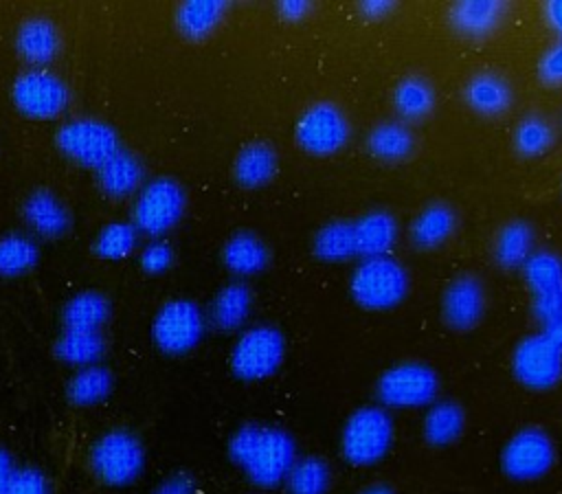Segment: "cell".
<instances>
[{
  "instance_id": "16",
  "label": "cell",
  "mask_w": 562,
  "mask_h": 494,
  "mask_svg": "<svg viewBox=\"0 0 562 494\" xmlns=\"http://www.w3.org/2000/svg\"><path fill=\"white\" fill-rule=\"evenodd\" d=\"M143 178H145V171L140 160L125 149H119L101 167H97V182L101 191L114 200L127 198L140 191Z\"/></svg>"
},
{
  "instance_id": "14",
  "label": "cell",
  "mask_w": 562,
  "mask_h": 494,
  "mask_svg": "<svg viewBox=\"0 0 562 494\" xmlns=\"http://www.w3.org/2000/svg\"><path fill=\"white\" fill-rule=\"evenodd\" d=\"M525 281L533 294V314L542 321L562 312V259L555 252L538 250L522 266Z\"/></svg>"
},
{
  "instance_id": "36",
  "label": "cell",
  "mask_w": 562,
  "mask_h": 494,
  "mask_svg": "<svg viewBox=\"0 0 562 494\" xmlns=\"http://www.w3.org/2000/svg\"><path fill=\"white\" fill-rule=\"evenodd\" d=\"M40 257L33 237L24 233H9L0 237V277H18L29 272Z\"/></svg>"
},
{
  "instance_id": "30",
  "label": "cell",
  "mask_w": 562,
  "mask_h": 494,
  "mask_svg": "<svg viewBox=\"0 0 562 494\" xmlns=\"http://www.w3.org/2000/svg\"><path fill=\"white\" fill-rule=\"evenodd\" d=\"M252 294L244 283H228L211 303V321L222 332H233L244 325L250 314Z\"/></svg>"
},
{
  "instance_id": "24",
  "label": "cell",
  "mask_w": 562,
  "mask_h": 494,
  "mask_svg": "<svg viewBox=\"0 0 562 494\" xmlns=\"http://www.w3.org/2000/svg\"><path fill=\"white\" fill-rule=\"evenodd\" d=\"M457 228V215L448 204H430L426 206L411 224V242L422 248L430 250L441 246Z\"/></svg>"
},
{
  "instance_id": "48",
  "label": "cell",
  "mask_w": 562,
  "mask_h": 494,
  "mask_svg": "<svg viewBox=\"0 0 562 494\" xmlns=\"http://www.w3.org/2000/svg\"><path fill=\"white\" fill-rule=\"evenodd\" d=\"M358 494H395V490L384 483H371V485L362 487Z\"/></svg>"
},
{
  "instance_id": "4",
  "label": "cell",
  "mask_w": 562,
  "mask_h": 494,
  "mask_svg": "<svg viewBox=\"0 0 562 494\" xmlns=\"http://www.w3.org/2000/svg\"><path fill=\"white\" fill-rule=\"evenodd\" d=\"M90 468L105 485H130L145 470V448L130 430H108L90 448Z\"/></svg>"
},
{
  "instance_id": "44",
  "label": "cell",
  "mask_w": 562,
  "mask_h": 494,
  "mask_svg": "<svg viewBox=\"0 0 562 494\" xmlns=\"http://www.w3.org/2000/svg\"><path fill=\"white\" fill-rule=\"evenodd\" d=\"M15 472V465H13V457L0 448V494H7V487H9V481Z\"/></svg>"
},
{
  "instance_id": "43",
  "label": "cell",
  "mask_w": 562,
  "mask_h": 494,
  "mask_svg": "<svg viewBox=\"0 0 562 494\" xmlns=\"http://www.w3.org/2000/svg\"><path fill=\"white\" fill-rule=\"evenodd\" d=\"M279 13L288 22H299L310 13V2H305V0H283V2H279Z\"/></svg>"
},
{
  "instance_id": "17",
  "label": "cell",
  "mask_w": 562,
  "mask_h": 494,
  "mask_svg": "<svg viewBox=\"0 0 562 494\" xmlns=\"http://www.w3.org/2000/svg\"><path fill=\"white\" fill-rule=\"evenodd\" d=\"M26 224L44 237H59L70 228V213L64 202L46 189L33 191L24 202Z\"/></svg>"
},
{
  "instance_id": "7",
  "label": "cell",
  "mask_w": 562,
  "mask_h": 494,
  "mask_svg": "<svg viewBox=\"0 0 562 494\" xmlns=\"http://www.w3.org/2000/svg\"><path fill=\"white\" fill-rule=\"evenodd\" d=\"M555 444L540 426H527L514 433L501 450V468L514 481H536L555 463Z\"/></svg>"
},
{
  "instance_id": "13",
  "label": "cell",
  "mask_w": 562,
  "mask_h": 494,
  "mask_svg": "<svg viewBox=\"0 0 562 494\" xmlns=\"http://www.w3.org/2000/svg\"><path fill=\"white\" fill-rule=\"evenodd\" d=\"M11 94L15 108L31 119H55L70 103L68 86L44 68H33L20 75Z\"/></svg>"
},
{
  "instance_id": "28",
  "label": "cell",
  "mask_w": 562,
  "mask_h": 494,
  "mask_svg": "<svg viewBox=\"0 0 562 494\" xmlns=\"http://www.w3.org/2000/svg\"><path fill=\"white\" fill-rule=\"evenodd\" d=\"M415 138L404 123L384 121L375 125L367 136V149L373 158L384 162H400L411 156Z\"/></svg>"
},
{
  "instance_id": "25",
  "label": "cell",
  "mask_w": 562,
  "mask_h": 494,
  "mask_svg": "<svg viewBox=\"0 0 562 494\" xmlns=\"http://www.w3.org/2000/svg\"><path fill=\"white\" fill-rule=\"evenodd\" d=\"M64 329H79V332H101V327L110 318V301L92 290L75 294L64 305Z\"/></svg>"
},
{
  "instance_id": "38",
  "label": "cell",
  "mask_w": 562,
  "mask_h": 494,
  "mask_svg": "<svg viewBox=\"0 0 562 494\" xmlns=\"http://www.w3.org/2000/svg\"><path fill=\"white\" fill-rule=\"evenodd\" d=\"M555 141V132L540 114L525 116L514 132V145L522 156H540Z\"/></svg>"
},
{
  "instance_id": "21",
  "label": "cell",
  "mask_w": 562,
  "mask_h": 494,
  "mask_svg": "<svg viewBox=\"0 0 562 494\" xmlns=\"http://www.w3.org/2000/svg\"><path fill=\"white\" fill-rule=\"evenodd\" d=\"M465 428V411L461 408V404L452 402V400H441V402H432L430 408L424 415V439L430 446H450L454 444L461 433Z\"/></svg>"
},
{
  "instance_id": "45",
  "label": "cell",
  "mask_w": 562,
  "mask_h": 494,
  "mask_svg": "<svg viewBox=\"0 0 562 494\" xmlns=\"http://www.w3.org/2000/svg\"><path fill=\"white\" fill-rule=\"evenodd\" d=\"M391 9H393V2H389V0H367V2H360V13L371 18V20L382 18Z\"/></svg>"
},
{
  "instance_id": "32",
  "label": "cell",
  "mask_w": 562,
  "mask_h": 494,
  "mask_svg": "<svg viewBox=\"0 0 562 494\" xmlns=\"http://www.w3.org/2000/svg\"><path fill=\"white\" fill-rule=\"evenodd\" d=\"M112 373L101 364L81 367L66 384V395L75 406H94L112 393Z\"/></svg>"
},
{
  "instance_id": "3",
  "label": "cell",
  "mask_w": 562,
  "mask_h": 494,
  "mask_svg": "<svg viewBox=\"0 0 562 494\" xmlns=\"http://www.w3.org/2000/svg\"><path fill=\"white\" fill-rule=\"evenodd\" d=\"M349 292L360 307L389 310L404 301L408 292V274L393 257L362 259L349 281Z\"/></svg>"
},
{
  "instance_id": "8",
  "label": "cell",
  "mask_w": 562,
  "mask_h": 494,
  "mask_svg": "<svg viewBox=\"0 0 562 494\" xmlns=\"http://www.w3.org/2000/svg\"><path fill=\"white\" fill-rule=\"evenodd\" d=\"M204 314L189 299L167 301L154 316L151 338L154 345L169 356L191 351L204 336Z\"/></svg>"
},
{
  "instance_id": "26",
  "label": "cell",
  "mask_w": 562,
  "mask_h": 494,
  "mask_svg": "<svg viewBox=\"0 0 562 494\" xmlns=\"http://www.w3.org/2000/svg\"><path fill=\"white\" fill-rule=\"evenodd\" d=\"M222 259H224L226 268L237 274H255L268 266L270 252H268L266 244L255 233L241 231V233H235L224 244Z\"/></svg>"
},
{
  "instance_id": "37",
  "label": "cell",
  "mask_w": 562,
  "mask_h": 494,
  "mask_svg": "<svg viewBox=\"0 0 562 494\" xmlns=\"http://www.w3.org/2000/svg\"><path fill=\"white\" fill-rule=\"evenodd\" d=\"M138 244V228L130 222H110L105 224L97 239L94 250L103 259H123L134 252Z\"/></svg>"
},
{
  "instance_id": "27",
  "label": "cell",
  "mask_w": 562,
  "mask_h": 494,
  "mask_svg": "<svg viewBox=\"0 0 562 494\" xmlns=\"http://www.w3.org/2000/svg\"><path fill=\"white\" fill-rule=\"evenodd\" d=\"M226 13V2L222 0H189L176 11L178 31L189 40H204L215 31Z\"/></svg>"
},
{
  "instance_id": "29",
  "label": "cell",
  "mask_w": 562,
  "mask_h": 494,
  "mask_svg": "<svg viewBox=\"0 0 562 494\" xmlns=\"http://www.w3.org/2000/svg\"><path fill=\"white\" fill-rule=\"evenodd\" d=\"M531 248L533 228L522 220H514L498 231L494 242V259L501 268L514 270L518 266H525V261L531 257Z\"/></svg>"
},
{
  "instance_id": "22",
  "label": "cell",
  "mask_w": 562,
  "mask_h": 494,
  "mask_svg": "<svg viewBox=\"0 0 562 494\" xmlns=\"http://www.w3.org/2000/svg\"><path fill=\"white\" fill-rule=\"evenodd\" d=\"M465 103L485 116L503 114L512 103V90L507 81L494 72H479L474 75L463 90Z\"/></svg>"
},
{
  "instance_id": "18",
  "label": "cell",
  "mask_w": 562,
  "mask_h": 494,
  "mask_svg": "<svg viewBox=\"0 0 562 494\" xmlns=\"http://www.w3.org/2000/svg\"><path fill=\"white\" fill-rule=\"evenodd\" d=\"M277 167H279V158L274 147L263 141H255L239 149L233 173L237 184L246 189H259L277 176Z\"/></svg>"
},
{
  "instance_id": "9",
  "label": "cell",
  "mask_w": 562,
  "mask_h": 494,
  "mask_svg": "<svg viewBox=\"0 0 562 494\" xmlns=\"http://www.w3.org/2000/svg\"><path fill=\"white\" fill-rule=\"evenodd\" d=\"M187 206L182 187L171 178H156L140 187L134 202V226L140 233L158 237L171 231Z\"/></svg>"
},
{
  "instance_id": "39",
  "label": "cell",
  "mask_w": 562,
  "mask_h": 494,
  "mask_svg": "<svg viewBox=\"0 0 562 494\" xmlns=\"http://www.w3.org/2000/svg\"><path fill=\"white\" fill-rule=\"evenodd\" d=\"M7 494H50V485L42 470L22 465V468H15L9 481Z\"/></svg>"
},
{
  "instance_id": "33",
  "label": "cell",
  "mask_w": 562,
  "mask_h": 494,
  "mask_svg": "<svg viewBox=\"0 0 562 494\" xmlns=\"http://www.w3.org/2000/svg\"><path fill=\"white\" fill-rule=\"evenodd\" d=\"M329 483V463L316 454L296 459L283 479L288 494H327Z\"/></svg>"
},
{
  "instance_id": "40",
  "label": "cell",
  "mask_w": 562,
  "mask_h": 494,
  "mask_svg": "<svg viewBox=\"0 0 562 494\" xmlns=\"http://www.w3.org/2000/svg\"><path fill=\"white\" fill-rule=\"evenodd\" d=\"M171 263H173V248L162 239H154L140 250V268L149 274H160L169 270Z\"/></svg>"
},
{
  "instance_id": "10",
  "label": "cell",
  "mask_w": 562,
  "mask_h": 494,
  "mask_svg": "<svg viewBox=\"0 0 562 494\" xmlns=\"http://www.w3.org/2000/svg\"><path fill=\"white\" fill-rule=\"evenodd\" d=\"M512 371L531 391L553 389L562 380V349L542 332L529 334L512 353Z\"/></svg>"
},
{
  "instance_id": "41",
  "label": "cell",
  "mask_w": 562,
  "mask_h": 494,
  "mask_svg": "<svg viewBox=\"0 0 562 494\" xmlns=\"http://www.w3.org/2000/svg\"><path fill=\"white\" fill-rule=\"evenodd\" d=\"M151 494H195V481L187 472H173L167 479H162Z\"/></svg>"
},
{
  "instance_id": "46",
  "label": "cell",
  "mask_w": 562,
  "mask_h": 494,
  "mask_svg": "<svg viewBox=\"0 0 562 494\" xmlns=\"http://www.w3.org/2000/svg\"><path fill=\"white\" fill-rule=\"evenodd\" d=\"M542 334L551 338L560 349H562V312L542 321Z\"/></svg>"
},
{
  "instance_id": "20",
  "label": "cell",
  "mask_w": 562,
  "mask_h": 494,
  "mask_svg": "<svg viewBox=\"0 0 562 494\" xmlns=\"http://www.w3.org/2000/svg\"><path fill=\"white\" fill-rule=\"evenodd\" d=\"M15 48L18 53L35 66H46L48 61L55 59L57 50H59V35L57 29L53 26V22L42 20V18H33L26 20L15 35Z\"/></svg>"
},
{
  "instance_id": "31",
  "label": "cell",
  "mask_w": 562,
  "mask_h": 494,
  "mask_svg": "<svg viewBox=\"0 0 562 494\" xmlns=\"http://www.w3.org/2000/svg\"><path fill=\"white\" fill-rule=\"evenodd\" d=\"M105 351V340L101 332H79L64 329L55 343V356L72 367L97 364Z\"/></svg>"
},
{
  "instance_id": "11",
  "label": "cell",
  "mask_w": 562,
  "mask_h": 494,
  "mask_svg": "<svg viewBox=\"0 0 562 494\" xmlns=\"http://www.w3.org/2000/svg\"><path fill=\"white\" fill-rule=\"evenodd\" d=\"M57 145L70 160L94 169L121 149L114 127L97 119L64 123L57 132Z\"/></svg>"
},
{
  "instance_id": "19",
  "label": "cell",
  "mask_w": 562,
  "mask_h": 494,
  "mask_svg": "<svg viewBox=\"0 0 562 494\" xmlns=\"http://www.w3.org/2000/svg\"><path fill=\"white\" fill-rule=\"evenodd\" d=\"M356 228V250L364 259L384 257L397 242V222L389 211H369L358 222Z\"/></svg>"
},
{
  "instance_id": "23",
  "label": "cell",
  "mask_w": 562,
  "mask_h": 494,
  "mask_svg": "<svg viewBox=\"0 0 562 494\" xmlns=\"http://www.w3.org/2000/svg\"><path fill=\"white\" fill-rule=\"evenodd\" d=\"M505 4L496 0H461L450 9L452 26L468 37L487 35L503 18Z\"/></svg>"
},
{
  "instance_id": "42",
  "label": "cell",
  "mask_w": 562,
  "mask_h": 494,
  "mask_svg": "<svg viewBox=\"0 0 562 494\" xmlns=\"http://www.w3.org/2000/svg\"><path fill=\"white\" fill-rule=\"evenodd\" d=\"M538 70L547 83H562V42L544 53Z\"/></svg>"
},
{
  "instance_id": "5",
  "label": "cell",
  "mask_w": 562,
  "mask_h": 494,
  "mask_svg": "<svg viewBox=\"0 0 562 494\" xmlns=\"http://www.w3.org/2000/svg\"><path fill=\"white\" fill-rule=\"evenodd\" d=\"M285 358V338L272 325L246 329L231 351V369L239 380L255 382L279 371Z\"/></svg>"
},
{
  "instance_id": "12",
  "label": "cell",
  "mask_w": 562,
  "mask_h": 494,
  "mask_svg": "<svg viewBox=\"0 0 562 494\" xmlns=\"http://www.w3.org/2000/svg\"><path fill=\"white\" fill-rule=\"evenodd\" d=\"M296 143L312 156H331L340 151L349 141V123L340 108L321 101L310 105L294 130Z\"/></svg>"
},
{
  "instance_id": "47",
  "label": "cell",
  "mask_w": 562,
  "mask_h": 494,
  "mask_svg": "<svg viewBox=\"0 0 562 494\" xmlns=\"http://www.w3.org/2000/svg\"><path fill=\"white\" fill-rule=\"evenodd\" d=\"M544 11H547V22H549V26H551V29L555 31V35H560V40H562V0H551V2H547Z\"/></svg>"
},
{
  "instance_id": "2",
  "label": "cell",
  "mask_w": 562,
  "mask_h": 494,
  "mask_svg": "<svg viewBox=\"0 0 562 494\" xmlns=\"http://www.w3.org/2000/svg\"><path fill=\"white\" fill-rule=\"evenodd\" d=\"M393 437V417L384 406H360L342 426L340 452L351 465L367 468L386 457Z\"/></svg>"
},
{
  "instance_id": "35",
  "label": "cell",
  "mask_w": 562,
  "mask_h": 494,
  "mask_svg": "<svg viewBox=\"0 0 562 494\" xmlns=\"http://www.w3.org/2000/svg\"><path fill=\"white\" fill-rule=\"evenodd\" d=\"M393 105L397 114L408 121L424 119L426 114H430L435 105V90L426 79L417 75H408L395 86Z\"/></svg>"
},
{
  "instance_id": "6",
  "label": "cell",
  "mask_w": 562,
  "mask_h": 494,
  "mask_svg": "<svg viewBox=\"0 0 562 494\" xmlns=\"http://www.w3.org/2000/svg\"><path fill=\"white\" fill-rule=\"evenodd\" d=\"M439 393V378L424 362H400L389 367L375 384V395L389 408L430 406Z\"/></svg>"
},
{
  "instance_id": "15",
  "label": "cell",
  "mask_w": 562,
  "mask_h": 494,
  "mask_svg": "<svg viewBox=\"0 0 562 494\" xmlns=\"http://www.w3.org/2000/svg\"><path fill=\"white\" fill-rule=\"evenodd\" d=\"M485 314V288L472 274L452 279L441 299V316L448 327L468 332L479 325Z\"/></svg>"
},
{
  "instance_id": "34",
  "label": "cell",
  "mask_w": 562,
  "mask_h": 494,
  "mask_svg": "<svg viewBox=\"0 0 562 494\" xmlns=\"http://www.w3.org/2000/svg\"><path fill=\"white\" fill-rule=\"evenodd\" d=\"M314 255L321 261H329V263L345 261V259L358 255L353 222L334 220V222L325 224L314 237Z\"/></svg>"
},
{
  "instance_id": "1",
  "label": "cell",
  "mask_w": 562,
  "mask_h": 494,
  "mask_svg": "<svg viewBox=\"0 0 562 494\" xmlns=\"http://www.w3.org/2000/svg\"><path fill=\"white\" fill-rule=\"evenodd\" d=\"M228 457L250 483L274 487L283 483L296 461V446L290 433L266 424H244L228 441Z\"/></svg>"
}]
</instances>
